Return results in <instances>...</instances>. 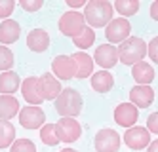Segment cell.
<instances>
[{"instance_id": "1", "label": "cell", "mask_w": 158, "mask_h": 152, "mask_svg": "<svg viewBox=\"0 0 158 152\" xmlns=\"http://www.w3.org/2000/svg\"><path fill=\"white\" fill-rule=\"evenodd\" d=\"M55 110H57L63 118H74L82 112V97L80 93L73 88H65L55 99Z\"/></svg>"}, {"instance_id": "2", "label": "cell", "mask_w": 158, "mask_h": 152, "mask_svg": "<svg viewBox=\"0 0 158 152\" xmlns=\"http://www.w3.org/2000/svg\"><path fill=\"white\" fill-rule=\"evenodd\" d=\"M84 19L92 27H105L112 21V4L103 2V0H95V2H88L84 8Z\"/></svg>"}, {"instance_id": "3", "label": "cell", "mask_w": 158, "mask_h": 152, "mask_svg": "<svg viewBox=\"0 0 158 152\" xmlns=\"http://www.w3.org/2000/svg\"><path fill=\"white\" fill-rule=\"evenodd\" d=\"M147 55V44L145 40L137 38V36H130L128 40H124L118 48V59L124 65H135L143 61V57Z\"/></svg>"}, {"instance_id": "4", "label": "cell", "mask_w": 158, "mask_h": 152, "mask_svg": "<svg viewBox=\"0 0 158 152\" xmlns=\"http://www.w3.org/2000/svg\"><path fill=\"white\" fill-rule=\"evenodd\" d=\"M84 29H86V19L78 11H65L59 19V31L65 36L76 38L78 34H82Z\"/></svg>"}, {"instance_id": "5", "label": "cell", "mask_w": 158, "mask_h": 152, "mask_svg": "<svg viewBox=\"0 0 158 152\" xmlns=\"http://www.w3.org/2000/svg\"><path fill=\"white\" fill-rule=\"evenodd\" d=\"M55 131H57L59 141L73 143V141H78V137L82 133V127L74 118H59L55 122Z\"/></svg>"}, {"instance_id": "6", "label": "cell", "mask_w": 158, "mask_h": 152, "mask_svg": "<svg viewBox=\"0 0 158 152\" xmlns=\"http://www.w3.org/2000/svg\"><path fill=\"white\" fill-rule=\"evenodd\" d=\"M130 32H131V27H130V21L124 19V17H118V19H112L109 25H107V40L112 42V44H122L124 40L130 38Z\"/></svg>"}, {"instance_id": "7", "label": "cell", "mask_w": 158, "mask_h": 152, "mask_svg": "<svg viewBox=\"0 0 158 152\" xmlns=\"http://www.w3.org/2000/svg\"><path fill=\"white\" fill-rule=\"evenodd\" d=\"M120 135L114 131V129H109V127H105V129L97 131L95 135V150L97 152H118L120 148Z\"/></svg>"}, {"instance_id": "8", "label": "cell", "mask_w": 158, "mask_h": 152, "mask_svg": "<svg viewBox=\"0 0 158 152\" xmlns=\"http://www.w3.org/2000/svg\"><path fill=\"white\" fill-rule=\"evenodd\" d=\"M46 122V114L40 107H25L19 110V124L25 127V129H38V127Z\"/></svg>"}, {"instance_id": "9", "label": "cell", "mask_w": 158, "mask_h": 152, "mask_svg": "<svg viewBox=\"0 0 158 152\" xmlns=\"http://www.w3.org/2000/svg\"><path fill=\"white\" fill-rule=\"evenodd\" d=\"M124 143L133 150H141L151 145V131L147 127H128V131L124 133Z\"/></svg>"}, {"instance_id": "10", "label": "cell", "mask_w": 158, "mask_h": 152, "mask_svg": "<svg viewBox=\"0 0 158 152\" xmlns=\"http://www.w3.org/2000/svg\"><path fill=\"white\" fill-rule=\"evenodd\" d=\"M52 71L61 80H71L76 76V63L71 55H57L52 63Z\"/></svg>"}, {"instance_id": "11", "label": "cell", "mask_w": 158, "mask_h": 152, "mask_svg": "<svg viewBox=\"0 0 158 152\" xmlns=\"http://www.w3.org/2000/svg\"><path fill=\"white\" fill-rule=\"evenodd\" d=\"M94 59H95V63L103 68V71L112 68L118 63V48H114L112 44H101L99 48L95 50Z\"/></svg>"}, {"instance_id": "12", "label": "cell", "mask_w": 158, "mask_h": 152, "mask_svg": "<svg viewBox=\"0 0 158 152\" xmlns=\"http://www.w3.org/2000/svg\"><path fill=\"white\" fill-rule=\"evenodd\" d=\"M137 118H139V109L131 103H122L114 109V120L122 127H133Z\"/></svg>"}, {"instance_id": "13", "label": "cell", "mask_w": 158, "mask_h": 152, "mask_svg": "<svg viewBox=\"0 0 158 152\" xmlns=\"http://www.w3.org/2000/svg\"><path fill=\"white\" fill-rule=\"evenodd\" d=\"M38 89H40L42 97L46 101H55L57 95L61 93V84H59V80L53 74L46 72V74H42L38 78Z\"/></svg>"}, {"instance_id": "14", "label": "cell", "mask_w": 158, "mask_h": 152, "mask_svg": "<svg viewBox=\"0 0 158 152\" xmlns=\"http://www.w3.org/2000/svg\"><path fill=\"white\" fill-rule=\"evenodd\" d=\"M130 101L137 109H147L154 101V91L151 86H135L130 91Z\"/></svg>"}, {"instance_id": "15", "label": "cell", "mask_w": 158, "mask_h": 152, "mask_svg": "<svg viewBox=\"0 0 158 152\" xmlns=\"http://www.w3.org/2000/svg\"><path fill=\"white\" fill-rule=\"evenodd\" d=\"M21 93H23V97L27 103L35 105V107H38V105L44 101L42 93L38 89V78L36 76H31V78H25V82L21 84Z\"/></svg>"}, {"instance_id": "16", "label": "cell", "mask_w": 158, "mask_h": 152, "mask_svg": "<svg viewBox=\"0 0 158 152\" xmlns=\"http://www.w3.org/2000/svg\"><path fill=\"white\" fill-rule=\"evenodd\" d=\"M27 46H29V50L36 51V53L46 51L48 46H50V36H48V32L44 31V29H32V31L29 32V36H27Z\"/></svg>"}, {"instance_id": "17", "label": "cell", "mask_w": 158, "mask_h": 152, "mask_svg": "<svg viewBox=\"0 0 158 152\" xmlns=\"http://www.w3.org/2000/svg\"><path fill=\"white\" fill-rule=\"evenodd\" d=\"M131 76H133V80L137 82L139 86H149L154 80V68L149 63L139 61V63H135L131 67Z\"/></svg>"}, {"instance_id": "18", "label": "cell", "mask_w": 158, "mask_h": 152, "mask_svg": "<svg viewBox=\"0 0 158 152\" xmlns=\"http://www.w3.org/2000/svg\"><path fill=\"white\" fill-rule=\"evenodd\" d=\"M71 57H73L74 63H76V76L74 78L82 80V78H86V76L92 74V71H94V59L86 51H76Z\"/></svg>"}, {"instance_id": "19", "label": "cell", "mask_w": 158, "mask_h": 152, "mask_svg": "<svg viewBox=\"0 0 158 152\" xmlns=\"http://www.w3.org/2000/svg\"><path fill=\"white\" fill-rule=\"evenodd\" d=\"M19 32H21V27L19 23L14 21V19H4L2 25H0V42L2 44H12L19 38Z\"/></svg>"}, {"instance_id": "20", "label": "cell", "mask_w": 158, "mask_h": 152, "mask_svg": "<svg viewBox=\"0 0 158 152\" xmlns=\"http://www.w3.org/2000/svg\"><path fill=\"white\" fill-rule=\"evenodd\" d=\"M114 86V78L109 71H99L95 74H92V88L97 91V93H107L112 89Z\"/></svg>"}, {"instance_id": "21", "label": "cell", "mask_w": 158, "mask_h": 152, "mask_svg": "<svg viewBox=\"0 0 158 152\" xmlns=\"http://www.w3.org/2000/svg\"><path fill=\"white\" fill-rule=\"evenodd\" d=\"M19 112V101L14 95H0V120H12Z\"/></svg>"}, {"instance_id": "22", "label": "cell", "mask_w": 158, "mask_h": 152, "mask_svg": "<svg viewBox=\"0 0 158 152\" xmlns=\"http://www.w3.org/2000/svg\"><path fill=\"white\" fill-rule=\"evenodd\" d=\"M21 86V80L15 72L12 71H6L0 74V93L2 95H12V93H15Z\"/></svg>"}, {"instance_id": "23", "label": "cell", "mask_w": 158, "mask_h": 152, "mask_svg": "<svg viewBox=\"0 0 158 152\" xmlns=\"http://www.w3.org/2000/svg\"><path fill=\"white\" fill-rule=\"evenodd\" d=\"M15 137V127L10 124V120H0V148H6L14 143Z\"/></svg>"}, {"instance_id": "24", "label": "cell", "mask_w": 158, "mask_h": 152, "mask_svg": "<svg viewBox=\"0 0 158 152\" xmlns=\"http://www.w3.org/2000/svg\"><path fill=\"white\" fill-rule=\"evenodd\" d=\"M112 8H116L118 14H122L124 17H130L133 14H137V10H139V2L137 0H118V2H114V6Z\"/></svg>"}, {"instance_id": "25", "label": "cell", "mask_w": 158, "mask_h": 152, "mask_svg": "<svg viewBox=\"0 0 158 152\" xmlns=\"http://www.w3.org/2000/svg\"><path fill=\"white\" fill-rule=\"evenodd\" d=\"M40 139L44 145L48 146H55L59 143V137H57V131H55V124H46L40 129Z\"/></svg>"}, {"instance_id": "26", "label": "cell", "mask_w": 158, "mask_h": 152, "mask_svg": "<svg viewBox=\"0 0 158 152\" xmlns=\"http://www.w3.org/2000/svg\"><path fill=\"white\" fill-rule=\"evenodd\" d=\"M73 40H74V46H76V48L86 50V48H89V46L94 44V40H95V32L89 29V27H86V29L82 31V34H78V36L73 38Z\"/></svg>"}, {"instance_id": "27", "label": "cell", "mask_w": 158, "mask_h": 152, "mask_svg": "<svg viewBox=\"0 0 158 152\" xmlns=\"http://www.w3.org/2000/svg\"><path fill=\"white\" fill-rule=\"evenodd\" d=\"M14 65V53L6 46H0V71H10Z\"/></svg>"}, {"instance_id": "28", "label": "cell", "mask_w": 158, "mask_h": 152, "mask_svg": "<svg viewBox=\"0 0 158 152\" xmlns=\"http://www.w3.org/2000/svg\"><path fill=\"white\" fill-rule=\"evenodd\" d=\"M12 152H36V146L31 139H17L12 145Z\"/></svg>"}, {"instance_id": "29", "label": "cell", "mask_w": 158, "mask_h": 152, "mask_svg": "<svg viewBox=\"0 0 158 152\" xmlns=\"http://www.w3.org/2000/svg\"><path fill=\"white\" fill-rule=\"evenodd\" d=\"M15 8V2L12 0H0V17H10Z\"/></svg>"}, {"instance_id": "30", "label": "cell", "mask_w": 158, "mask_h": 152, "mask_svg": "<svg viewBox=\"0 0 158 152\" xmlns=\"http://www.w3.org/2000/svg\"><path fill=\"white\" fill-rule=\"evenodd\" d=\"M147 51H149V57L152 59V63H158V36L151 40V44L147 46Z\"/></svg>"}, {"instance_id": "31", "label": "cell", "mask_w": 158, "mask_h": 152, "mask_svg": "<svg viewBox=\"0 0 158 152\" xmlns=\"http://www.w3.org/2000/svg\"><path fill=\"white\" fill-rule=\"evenodd\" d=\"M19 6L25 11H36V10L42 8V2L40 0H23V2H19Z\"/></svg>"}, {"instance_id": "32", "label": "cell", "mask_w": 158, "mask_h": 152, "mask_svg": "<svg viewBox=\"0 0 158 152\" xmlns=\"http://www.w3.org/2000/svg\"><path fill=\"white\" fill-rule=\"evenodd\" d=\"M147 129L151 133H158V112H152L147 118Z\"/></svg>"}, {"instance_id": "33", "label": "cell", "mask_w": 158, "mask_h": 152, "mask_svg": "<svg viewBox=\"0 0 158 152\" xmlns=\"http://www.w3.org/2000/svg\"><path fill=\"white\" fill-rule=\"evenodd\" d=\"M67 6H69V8H82V6H86V2H84V0H69V2H67Z\"/></svg>"}, {"instance_id": "34", "label": "cell", "mask_w": 158, "mask_h": 152, "mask_svg": "<svg viewBox=\"0 0 158 152\" xmlns=\"http://www.w3.org/2000/svg\"><path fill=\"white\" fill-rule=\"evenodd\" d=\"M151 17L154 21H158V0H156V2H152V6H151Z\"/></svg>"}, {"instance_id": "35", "label": "cell", "mask_w": 158, "mask_h": 152, "mask_svg": "<svg viewBox=\"0 0 158 152\" xmlns=\"http://www.w3.org/2000/svg\"><path fill=\"white\" fill-rule=\"evenodd\" d=\"M149 152H158V139L149 145Z\"/></svg>"}, {"instance_id": "36", "label": "cell", "mask_w": 158, "mask_h": 152, "mask_svg": "<svg viewBox=\"0 0 158 152\" xmlns=\"http://www.w3.org/2000/svg\"><path fill=\"white\" fill-rule=\"evenodd\" d=\"M61 152H76V150H73V148H63Z\"/></svg>"}]
</instances>
